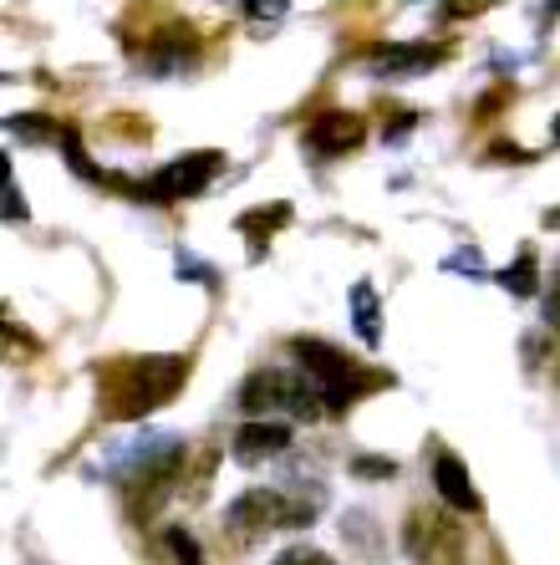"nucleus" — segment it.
<instances>
[{"label": "nucleus", "instance_id": "obj_11", "mask_svg": "<svg viewBox=\"0 0 560 565\" xmlns=\"http://www.w3.org/2000/svg\"><path fill=\"white\" fill-rule=\"evenodd\" d=\"M352 316H357V337H362L367 347H378L382 342V316H378V290L367 286V280L352 286Z\"/></svg>", "mask_w": 560, "mask_h": 565}, {"label": "nucleus", "instance_id": "obj_14", "mask_svg": "<svg viewBox=\"0 0 560 565\" xmlns=\"http://www.w3.org/2000/svg\"><path fill=\"white\" fill-rule=\"evenodd\" d=\"M11 132H15V138H27V143H52V138L62 143L66 128H56V122H41L36 113H15V118H11Z\"/></svg>", "mask_w": 560, "mask_h": 565}, {"label": "nucleus", "instance_id": "obj_17", "mask_svg": "<svg viewBox=\"0 0 560 565\" xmlns=\"http://www.w3.org/2000/svg\"><path fill=\"white\" fill-rule=\"evenodd\" d=\"M271 565H337V561L321 555V551H311V545H290V551H281Z\"/></svg>", "mask_w": 560, "mask_h": 565}, {"label": "nucleus", "instance_id": "obj_15", "mask_svg": "<svg viewBox=\"0 0 560 565\" xmlns=\"http://www.w3.org/2000/svg\"><path fill=\"white\" fill-rule=\"evenodd\" d=\"M290 220V210L286 204H271V214L265 210H250V214H240V230L245 235H271V230H281V224Z\"/></svg>", "mask_w": 560, "mask_h": 565}, {"label": "nucleus", "instance_id": "obj_6", "mask_svg": "<svg viewBox=\"0 0 560 565\" xmlns=\"http://www.w3.org/2000/svg\"><path fill=\"white\" fill-rule=\"evenodd\" d=\"M220 173V153H189V158H173L163 169L148 179L154 189V204H173V199H194L199 189H209V179Z\"/></svg>", "mask_w": 560, "mask_h": 565}, {"label": "nucleus", "instance_id": "obj_3", "mask_svg": "<svg viewBox=\"0 0 560 565\" xmlns=\"http://www.w3.org/2000/svg\"><path fill=\"white\" fill-rule=\"evenodd\" d=\"M240 408L245 413L286 408V413H296V418H321L326 403H321V387H316L311 377L300 382L296 372H286V367H261V372H250L245 387H240Z\"/></svg>", "mask_w": 560, "mask_h": 565}, {"label": "nucleus", "instance_id": "obj_7", "mask_svg": "<svg viewBox=\"0 0 560 565\" xmlns=\"http://www.w3.org/2000/svg\"><path fill=\"white\" fill-rule=\"evenodd\" d=\"M439 56L443 46H429V41H392V46H372L367 72L372 77H413V72H429Z\"/></svg>", "mask_w": 560, "mask_h": 565}, {"label": "nucleus", "instance_id": "obj_8", "mask_svg": "<svg viewBox=\"0 0 560 565\" xmlns=\"http://www.w3.org/2000/svg\"><path fill=\"white\" fill-rule=\"evenodd\" d=\"M433 489H439V500L454 514H479L484 510V500H479V489H474L469 469H464V459L448 454V448L433 459Z\"/></svg>", "mask_w": 560, "mask_h": 565}, {"label": "nucleus", "instance_id": "obj_19", "mask_svg": "<svg viewBox=\"0 0 560 565\" xmlns=\"http://www.w3.org/2000/svg\"><path fill=\"white\" fill-rule=\"evenodd\" d=\"M6 220H27V204H21V189L11 184V173H6Z\"/></svg>", "mask_w": 560, "mask_h": 565}, {"label": "nucleus", "instance_id": "obj_1", "mask_svg": "<svg viewBox=\"0 0 560 565\" xmlns=\"http://www.w3.org/2000/svg\"><path fill=\"white\" fill-rule=\"evenodd\" d=\"M183 377H189V356H123L97 372V387L113 418H144L179 393Z\"/></svg>", "mask_w": 560, "mask_h": 565}, {"label": "nucleus", "instance_id": "obj_22", "mask_svg": "<svg viewBox=\"0 0 560 565\" xmlns=\"http://www.w3.org/2000/svg\"><path fill=\"white\" fill-rule=\"evenodd\" d=\"M546 327H560V280L550 286V301H546Z\"/></svg>", "mask_w": 560, "mask_h": 565}, {"label": "nucleus", "instance_id": "obj_21", "mask_svg": "<svg viewBox=\"0 0 560 565\" xmlns=\"http://www.w3.org/2000/svg\"><path fill=\"white\" fill-rule=\"evenodd\" d=\"M448 270H474L479 276L484 265H479V250H458V255H448Z\"/></svg>", "mask_w": 560, "mask_h": 565}, {"label": "nucleus", "instance_id": "obj_5", "mask_svg": "<svg viewBox=\"0 0 560 565\" xmlns=\"http://www.w3.org/2000/svg\"><path fill=\"white\" fill-rule=\"evenodd\" d=\"M224 530L235 540H261L271 530H286V489H245L224 510Z\"/></svg>", "mask_w": 560, "mask_h": 565}, {"label": "nucleus", "instance_id": "obj_16", "mask_svg": "<svg viewBox=\"0 0 560 565\" xmlns=\"http://www.w3.org/2000/svg\"><path fill=\"white\" fill-rule=\"evenodd\" d=\"M352 473H357V479H392V473H398V463H392V459H378V454H357V459H352Z\"/></svg>", "mask_w": 560, "mask_h": 565}, {"label": "nucleus", "instance_id": "obj_9", "mask_svg": "<svg viewBox=\"0 0 560 565\" xmlns=\"http://www.w3.org/2000/svg\"><path fill=\"white\" fill-rule=\"evenodd\" d=\"M367 138V122L357 118V113H321V118H311V128H306V148L311 153H347V148H357Z\"/></svg>", "mask_w": 560, "mask_h": 565}, {"label": "nucleus", "instance_id": "obj_10", "mask_svg": "<svg viewBox=\"0 0 560 565\" xmlns=\"http://www.w3.org/2000/svg\"><path fill=\"white\" fill-rule=\"evenodd\" d=\"M290 448V428L286 423H275V418H255L245 423L235 434V459L240 463H261V459H281Z\"/></svg>", "mask_w": 560, "mask_h": 565}, {"label": "nucleus", "instance_id": "obj_13", "mask_svg": "<svg viewBox=\"0 0 560 565\" xmlns=\"http://www.w3.org/2000/svg\"><path fill=\"white\" fill-rule=\"evenodd\" d=\"M163 551L173 555V565H204V555H199V540L189 535L183 525H169V530H163Z\"/></svg>", "mask_w": 560, "mask_h": 565}, {"label": "nucleus", "instance_id": "obj_4", "mask_svg": "<svg viewBox=\"0 0 560 565\" xmlns=\"http://www.w3.org/2000/svg\"><path fill=\"white\" fill-rule=\"evenodd\" d=\"M403 551L413 555L418 565H464L469 545H464V525H458L454 514L418 504L403 525Z\"/></svg>", "mask_w": 560, "mask_h": 565}, {"label": "nucleus", "instance_id": "obj_18", "mask_svg": "<svg viewBox=\"0 0 560 565\" xmlns=\"http://www.w3.org/2000/svg\"><path fill=\"white\" fill-rule=\"evenodd\" d=\"M286 11H290V0H245L250 21H281Z\"/></svg>", "mask_w": 560, "mask_h": 565}, {"label": "nucleus", "instance_id": "obj_23", "mask_svg": "<svg viewBox=\"0 0 560 565\" xmlns=\"http://www.w3.org/2000/svg\"><path fill=\"white\" fill-rule=\"evenodd\" d=\"M550 224H560V214H550Z\"/></svg>", "mask_w": 560, "mask_h": 565}, {"label": "nucleus", "instance_id": "obj_12", "mask_svg": "<svg viewBox=\"0 0 560 565\" xmlns=\"http://www.w3.org/2000/svg\"><path fill=\"white\" fill-rule=\"evenodd\" d=\"M499 286H505L509 296L530 301L535 290H540V260H535V250H520V260L505 265V270H499Z\"/></svg>", "mask_w": 560, "mask_h": 565}, {"label": "nucleus", "instance_id": "obj_2", "mask_svg": "<svg viewBox=\"0 0 560 565\" xmlns=\"http://www.w3.org/2000/svg\"><path fill=\"white\" fill-rule=\"evenodd\" d=\"M290 356H296L300 372L321 387L326 413H347L362 393H372V387H392V372H367L357 356L337 352L331 342H316V337H296V342H290Z\"/></svg>", "mask_w": 560, "mask_h": 565}, {"label": "nucleus", "instance_id": "obj_20", "mask_svg": "<svg viewBox=\"0 0 560 565\" xmlns=\"http://www.w3.org/2000/svg\"><path fill=\"white\" fill-rule=\"evenodd\" d=\"M179 276H199L204 286H214V270H209V265H199L194 255H179Z\"/></svg>", "mask_w": 560, "mask_h": 565}, {"label": "nucleus", "instance_id": "obj_24", "mask_svg": "<svg viewBox=\"0 0 560 565\" xmlns=\"http://www.w3.org/2000/svg\"><path fill=\"white\" fill-rule=\"evenodd\" d=\"M556 138H560V122H556Z\"/></svg>", "mask_w": 560, "mask_h": 565}]
</instances>
